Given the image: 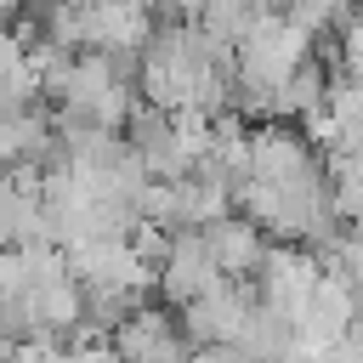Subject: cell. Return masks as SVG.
<instances>
[{"label": "cell", "mask_w": 363, "mask_h": 363, "mask_svg": "<svg viewBox=\"0 0 363 363\" xmlns=\"http://www.w3.org/2000/svg\"><path fill=\"white\" fill-rule=\"evenodd\" d=\"M329 85H335L329 57H323V51H306V57L289 68V79L272 91V119H306V113L329 108Z\"/></svg>", "instance_id": "5"}, {"label": "cell", "mask_w": 363, "mask_h": 363, "mask_svg": "<svg viewBox=\"0 0 363 363\" xmlns=\"http://www.w3.org/2000/svg\"><path fill=\"white\" fill-rule=\"evenodd\" d=\"M267 6H272V0H204L199 28H204L216 45H244V34L255 28V17H261Z\"/></svg>", "instance_id": "6"}, {"label": "cell", "mask_w": 363, "mask_h": 363, "mask_svg": "<svg viewBox=\"0 0 363 363\" xmlns=\"http://www.w3.org/2000/svg\"><path fill=\"white\" fill-rule=\"evenodd\" d=\"M216 278H227V272L216 267V255H210V244H204V227L170 233V250H164V261H159V295H164L170 306H187V301L204 295Z\"/></svg>", "instance_id": "3"}, {"label": "cell", "mask_w": 363, "mask_h": 363, "mask_svg": "<svg viewBox=\"0 0 363 363\" xmlns=\"http://www.w3.org/2000/svg\"><path fill=\"white\" fill-rule=\"evenodd\" d=\"M250 306H255V278H216L204 295L176 306V318H182V335L193 346H216V340H238L244 335Z\"/></svg>", "instance_id": "1"}, {"label": "cell", "mask_w": 363, "mask_h": 363, "mask_svg": "<svg viewBox=\"0 0 363 363\" xmlns=\"http://www.w3.org/2000/svg\"><path fill=\"white\" fill-rule=\"evenodd\" d=\"M363 306H357V284L340 278V272H323L318 289L306 295V306L295 312V329H301V346L306 352H335L352 329H357Z\"/></svg>", "instance_id": "2"}, {"label": "cell", "mask_w": 363, "mask_h": 363, "mask_svg": "<svg viewBox=\"0 0 363 363\" xmlns=\"http://www.w3.org/2000/svg\"><path fill=\"white\" fill-rule=\"evenodd\" d=\"M261 233L267 227L250 221L244 210H227V216L204 221V244H210V255H216V267L227 278H255V267L267 261V238Z\"/></svg>", "instance_id": "4"}]
</instances>
